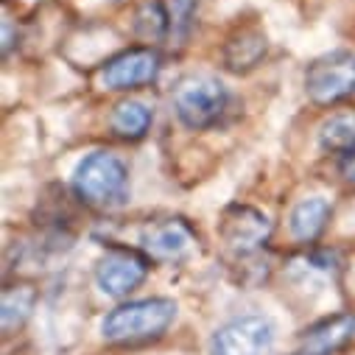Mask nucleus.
<instances>
[{"mask_svg":"<svg viewBox=\"0 0 355 355\" xmlns=\"http://www.w3.org/2000/svg\"><path fill=\"white\" fill-rule=\"evenodd\" d=\"M37 305V291L31 286H9L3 291V330L12 333L17 330L34 311Z\"/></svg>","mask_w":355,"mask_h":355,"instance_id":"nucleus-15","label":"nucleus"},{"mask_svg":"<svg viewBox=\"0 0 355 355\" xmlns=\"http://www.w3.org/2000/svg\"><path fill=\"white\" fill-rule=\"evenodd\" d=\"M218 235L221 241L238 252V254H249L254 249H260L272 235V221L266 213H260L257 207L249 205H230L218 221Z\"/></svg>","mask_w":355,"mask_h":355,"instance_id":"nucleus-8","label":"nucleus"},{"mask_svg":"<svg viewBox=\"0 0 355 355\" xmlns=\"http://www.w3.org/2000/svg\"><path fill=\"white\" fill-rule=\"evenodd\" d=\"M266 48H269V42H266V37L257 28H243L227 42L224 64L232 73H246L266 56Z\"/></svg>","mask_w":355,"mask_h":355,"instance_id":"nucleus-11","label":"nucleus"},{"mask_svg":"<svg viewBox=\"0 0 355 355\" xmlns=\"http://www.w3.org/2000/svg\"><path fill=\"white\" fill-rule=\"evenodd\" d=\"M148 269L151 263L143 252L112 246L96 266V283L110 297H126L137 286H143V280L148 277Z\"/></svg>","mask_w":355,"mask_h":355,"instance_id":"nucleus-6","label":"nucleus"},{"mask_svg":"<svg viewBox=\"0 0 355 355\" xmlns=\"http://www.w3.org/2000/svg\"><path fill=\"white\" fill-rule=\"evenodd\" d=\"M319 146L333 154H355V110L333 112L319 126Z\"/></svg>","mask_w":355,"mask_h":355,"instance_id":"nucleus-13","label":"nucleus"},{"mask_svg":"<svg viewBox=\"0 0 355 355\" xmlns=\"http://www.w3.org/2000/svg\"><path fill=\"white\" fill-rule=\"evenodd\" d=\"M275 324L266 316H241L218 327L210 338V355H272Z\"/></svg>","mask_w":355,"mask_h":355,"instance_id":"nucleus-5","label":"nucleus"},{"mask_svg":"<svg viewBox=\"0 0 355 355\" xmlns=\"http://www.w3.org/2000/svg\"><path fill=\"white\" fill-rule=\"evenodd\" d=\"M159 67L162 62L154 48H126L104 64L101 81L107 90H137V87H146L159 76Z\"/></svg>","mask_w":355,"mask_h":355,"instance_id":"nucleus-7","label":"nucleus"},{"mask_svg":"<svg viewBox=\"0 0 355 355\" xmlns=\"http://www.w3.org/2000/svg\"><path fill=\"white\" fill-rule=\"evenodd\" d=\"M73 191L90 207L98 210L118 207L126 202L129 193V168L121 157L110 151H93L76 165Z\"/></svg>","mask_w":355,"mask_h":355,"instance_id":"nucleus-1","label":"nucleus"},{"mask_svg":"<svg viewBox=\"0 0 355 355\" xmlns=\"http://www.w3.org/2000/svg\"><path fill=\"white\" fill-rule=\"evenodd\" d=\"M344 173H347V180L355 182V154L347 157V162H344Z\"/></svg>","mask_w":355,"mask_h":355,"instance_id":"nucleus-17","label":"nucleus"},{"mask_svg":"<svg viewBox=\"0 0 355 355\" xmlns=\"http://www.w3.org/2000/svg\"><path fill=\"white\" fill-rule=\"evenodd\" d=\"M305 93L316 104H336L355 93V53L330 51L305 70Z\"/></svg>","mask_w":355,"mask_h":355,"instance_id":"nucleus-4","label":"nucleus"},{"mask_svg":"<svg viewBox=\"0 0 355 355\" xmlns=\"http://www.w3.org/2000/svg\"><path fill=\"white\" fill-rule=\"evenodd\" d=\"M168 15H165V6L159 0H146V3L137 9V17H135V28L140 37L146 40H157L168 31Z\"/></svg>","mask_w":355,"mask_h":355,"instance_id":"nucleus-16","label":"nucleus"},{"mask_svg":"<svg viewBox=\"0 0 355 355\" xmlns=\"http://www.w3.org/2000/svg\"><path fill=\"white\" fill-rule=\"evenodd\" d=\"M230 93L216 76H188L173 87V112L188 129L213 126L227 110Z\"/></svg>","mask_w":355,"mask_h":355,"instance_id":"nucleus-3","label":"nucleus"},{"mask_svg":"<svg viewBox=\"0 0 355 355\" xmlns=\"http://www.w3.org/2000/svg\"><path fill=\"white\" fill-rule=\"evenodd\" d=\"M110 126L123 140H140L151 129V110L140 101H121L110 115Z\"/></svg>","mask_w":355,"mask_h":355,"instance_id":"nucleus-14","label":"nucleus"},{"mask_svg":"<svg viewBox=\"0 0 355 355\" xmlns=\"http://www.w3.org/2000/svg\"><path fill=\"white\" fill-rule=\"evenodd\" d=\"M173 319H176L173 300H165V297L135 300L110 311L101 324V333L107 341H115V344H140V341L159 338Z\"/></svg>","mask_w":355,"mask_h":355,"instance_id":"nucleus-2","label":"nucleus"},{"mask_svg":"<svg viewBox=\"0 0 355 355\" xmlns=\"http://www.w3.org/2000/svg\"><path fill=\"white\" fill-rule=\"evenodd\" d=\"M352 336H355V313H336L313 324L302 336L294 355H333L341 347H347Z\"/></svg>","mask_w":355,"mask_h":355,"instance_id":"nucleus-10","label":"nucleus"},{"mask_svg":"<svg viewBox=\"0 0 355 355\" xmlns=\"http://www.w3.org/2000/svg\"><path fill=\"white\" fill-rule=\"evenodd\" d=\"M196 235L182 218H162L151 221L143 230V246L157 260H180L191 246Z\"/></svg>","mask_w":355,"mask_h":355,"instance_id":"nucleus-9","label":"nucleus"},{"mask_svg":"<svg viewBox=\"0 0 355 355\" xmlns=\"http://www.w3.org/2000/svg\"><path fill=\"white\" fill-rule=\"evenodd\" d=\"M327 218H330V205L319 196H311V199H302L291 216H288V230L297 241L302 243H311L322 235V230L327 227Z\"/></svg>","mask_w":355,"mask_h":355,"instance_id":"nucleus-12","label":"nucleus"}]
</instances>
